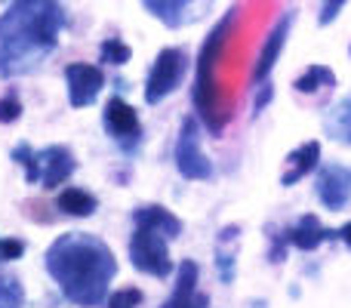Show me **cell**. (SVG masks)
<instances>
[{
	"label": "cell",
	"mask_w": 351,
	"mask_h": 308,
	"mask_svg": "<svg viewBox=\"0 0 351 308\" xmlns=\"http://www.w3.org/2000/svg\"><path fill=\"white\" fill-rule=\"evenodd\" d=\"M130 56H133V49H130L127 43H121V40L102 43V62H108V65H127Z\"/></svg>",
	"instance_id": "20"
},
{
	"label": "cell",
	"mask_w": 351,
	"mask_h": 308,
	"mask_svg": "<svg viewBox=\"0 0 351 308\" xmlns=\"http://www.w3.org/2000/svg\"><path fill=\"white\" fill-rule=\"evenodd\" d=\"M317 161H321V142H305V145H299L296 152L287 157L280 182H284V185H296L299 179H305V176L317 167Z\"/></svg>",
	"instance_id": "13"
},
{
	"label": "cell",
	"mask_w": 351,
	"mask_h": 308,
	"mask_svg": "<svg viewBox=\"0 0 351 308\" xmlns=\"http://www.w3.org/2000/svg\"><path fill=\"white\" fill-rule=\"evenodd\" d=\"M65 22L56 0H12L0 16V74H25L56 47Z\"/></svg>",
	"instance_id": "2"
},
{
	"label": "cell",
	"mask_w": 351,
	"mask_h": 308,
	"mask_svg": "<svg viewBox=\"0 0 351 308\" xmlns=\"http://www.w3.org/2000/svg\"><path fill=\"white\" fill-rule=\"evenodd\" d=\"M130 259H133V268L152 274V278H167L173 272V259L167 253L164 235L148 225H136L133 237H130Z\"/></svg>",
	"instance_id": "4"
},
{
	"label": "cell",
	"mask_w": 351,
	"mask_h": 308,
	"mask_svg": "<svg viewBox=\"0 0 351 308\" xmlns=\"http://www.w3.org/2000/svg\"><path fill=\"white\" fill-rule=\"evenodd\" d=\"M19 115H22V105H19V99H16V96L0 99V123H12V121H19Z\"/></svg>",
	"instance_id": "23"
},
{
	"label": "cell",
	"mask_w": 351,
	"mask_h": 308,
	"mask_svg": "<svg viewBox=\"0 0 351 308\" xmlns=\"http://www.w3.org/2000/svg\"><path fill=\"white\" fill-rule=\"evenodd\" d=\"M142 3H145L160 22L173 25V28L182 25L185 19H194L188 10H197V0H142Z\"/></svg>",
	"instance_id": "16"
},
{
	"label": "cell",
	"mask_w": 351,
	"mask_h": 308,
	"mask_svg": "<svg viewBox=\"0 0 351 308\" xmlns=\"http://www.w3.org/2000/svg\"><path fill=\"white\" fill-rule=\"evenodd\" d=\"M287 31H290V16H284V19H280V22L274 25V31H271V34H268L265 47H262V53H259V62H256V71H253V80H256V84H262V80H265L268 74H271L274 62H278L280 49H284Z\"/></svg>",
	"instance_id": "14"
},
{
	"label": "cell",
	"mask_w": 351,
	"mask_h": 308,
	"mask_svg": "<svg viewBox=\"0 0 351 308\" xmlns=\"http://www.w3.org/2000/svg\"><path fill=\"white\" fill-rule=\"evenodd\" d=\"M96 206L99 200L90 191H84V188H65L59 194V210L68 213V216H93Z\"/></svg>",
	"instance_id": "17"
},
{
	"label": "cell",
	"mask_w": 351,
	"mask_h": 308,
	"mask_svg": "<svg viewBox=\"0 0 351 308\" xmlns=\"http://www.w3.org/2000/svg\"><path fill=\"white\" fill-rule=\"evenodd\" d=\"M317 198L324 200L327 210H342L351 200V169L342 163H330L317 176Z\"/></svg>",
	"instance_id": "8"
},
{
	"label": "cell",
	"mask_w": 351,
	"mask_h": 308,
	"mask_svg": "<svg viewBox=\"0 0 351 308\" xmlns=\"http://www.w3.org/2000/svg\"><path fill=\"white\" fill-rule=\"evenodd\" d=\"M74 173V154L62 145H49L37 154V182L43 188H56Z\"/></svg>",
	"instance_id": "9"
},
{
	"label": "cell",
	"mask_w": 351,
	"mask_h": 308,
	"mask_svg": "<svg viewBox=\"0 0 351 308\" xmlns=\"http://www.w3.org/2000/svg\"><path fill=\"white\" fill-rule=\"evenodd\" d=\"M336 130L342 133V139L351 142V99L339 108V115H336Z\"/></svg>",
	"instance_id": "24"
},
{
	"label": "cell",
	"mask_w": 351,
	"mask_h": 308,
	"mask_svg": "<svg viewBox=\"0 0 351 308\" xmlns=\"http://www.w3.org/2000/svg\"><path fill=\"white\" fill-rule=\"evenodd\" d=\"M176 167L185 179H210L213 176V163L206 161L204 148H200V136H197V121L185 117L179 130V142H176Z\"/></svg>",
	"instance_id": "6"
},
{
	"label": "cell",
	"mask_w": 351,
	"mask_h": 308,
	"mask_svg": "<svg viewBox=\"0 0 351 308\" xmlns=\"http://www.w3.org/2000/svg\"><path fill=\"white\" fill-rule=\"evenodd\" d=\"M321 86H336V74L324 65H311L308 71L296 80L299 93H315V90H321Z\"/></svg>",
	"instance_id": "18"
},
{
	"label": "cell",
	"mask_w": 351,
	"mask_h": 308,
	"mask_svg": "<svg viewBox=\"0 0 351 308\" xmlns=\"http://www.w3.org/2000/svg\"><path fill=\"white\" fill-rule=\"evenodd\" d=\"M185 49L170 47V49H160V56L154 59L152 74H148V84H145V102L148 105H158L164 96L179 86L182 74H185Z\"/></svg>",
	"instance_id": "5"
},
{
	"label": "cell",
	"mask_w": 351,
	"mask_h": 308,
	"mask_svg": "<svg viewBox=\"0 0 351 308\" xmlns=\"http://www.w3.org/2000/svg\"><path fill=\"white\" fill-rule=\"evenodd\" d=\"M68 78V99H71V108H86L90 102H96L99 90L105 84L102 68L86 65V62H74L65 68Z\"/></svg>",
	"instance_id": "7"
},
{
	"label": "cell",
	"mask_w": 351,
	"mask_h": 308,
	"mask_svg": "<svg viewBox=\"0 0 351 308\" xmlns=\"http://www.w3.org/2000/svg\"><path fill=\"white\" fill-rule=\"evenodd\" d=\"M342 3H346V0H324V10H321V25H330V22H333V19L339 16Z\"/></svg>",
	"instance_id": "26"
},
{
	"label": "cell",
	"mask_w": 351,
	"mask_h": 308,
	"mask_svg": "<svg viewBox=\"0 0 351 308\" xmlns=\"http://www.w3.org/2000/svg\"><path fill=\"white\" fill-rule=\"evenodd\" d=\"M164 308H206V296L197 293V265H194L191 259H185L179 265L176 290L164 303Z\"/></svg>",
	"instance_id": "10"
},
{
	"label": "cell",
	"mask_w": 351,
	"mask_h": 308,
	"mask_svg": "<svg viewBox=\"0 0 351 308\" xmlns=\"http://www.w3.org/2000/svg\"><path fill=\"white\" fill-rule=\"evenodd\" d=\"M231 25H234V12H228V16L210 31L204 49H200V59H197L194 108H197L200 121L210 127V133H222L225 123H228V111H225V105H222V93H219L216 78H213V68L219 65V56H222V47H225V40H228Z\"/></svg>",
	"instance_id": "3"
},
{
	"label": "cell",
	"mask_w": 351,
	"mask_h": 308,
	"mask_svg": "<svg viewBox=\"0 0 351 308\" xmlns=\"http://www.w3.org/2000/svg\"><path fill=\"white\" fill-rule=\"evenodd\" d=\"M25 253V244L22 241H0V259H19Z\"/></svg>",
	"instance_id": "25"
},
{
	"label": "cell",
	"mask_w": 351,
	"mask_h": 308,
	"mask_svg": "<svg viewBox=\"0 0 351 308\" xmlns=\"http://www.w3.org/2000/svg\"><path fill=\"white\" fill-rule=\"evenodd\" d=\"M12 161L22 163V167H25V179H28L31 185H37V154L31 152L25 142H22V145H16V152H12Z\"/></svg>",
	"instance_id": "21"
},
{
	"label": "cell",
	"mask_w": 351,
	"mask_h": 308,
	"mask_svg": "<svg viewBox=\"0 0 351 308\" xmlns=\"http://www.w3.org/2000/svg\"><path fill=\"white\" fill-rule=\"evenodd\" d=\"M47 272L65 293L80 308H93L108 296V284L117 274V262L105 241L84 231H71L53 241L47 250Z\"/></svg>",
	"instance_id": "1"
},
{
	"label": "cell",
	"mask_w": 351,
	"mask_h": 308,
	"mask_svg": "<svg viewBox=\"0 0 351 308\" xmlns=\"http://www.w3.org/2000/svg\"><path fill=\"white\" fill-rule=\"evenodd\" d=\"M336 237H339V231L324 228L317 216H302L296 228L287 231V241H290L293 247L305 250V253H308V250H317L324 241H336Z\"/></svg>",
	"instance_id": "12"
},
{
	"label": "cell",
	"mask_w": 351,
	"mask_h": 308,
	"mask_svg": "<svg viewBox=\"0 0 351 308\" xmlns=\"http://www.w3.org/2000/svg\"><path fill=\"white\" fill-rule=\"evenodd\" d=\"M25 293L16 278H3L0 274V308H22Z\"/></svg>",
	"instance_id": "19"
},
{
	"label": "cell",
	"mask_w": 351,
	"mask_h": 308,
	"mask_svg": "<svg viewBox=\"0 0 351 308\" xmlns=\"http://www.w3.org/2000/svg\"><path fill=\"white\" fill-rule=\"evenodd\" d=\"M339 237H342V241H346L348 247H351V222H348V225H342V228H339Z\"/></svg>",
	"instance_id": "27"
},
{
	"label": "cell",
	"mask_w": 351,
	"mask_h": 308,
	"mask_svg": "<svg viewBox=\"0 0 351 308\" xmlns=\"http://www.w3.org/2000/svg\"><path fill=\"white\" fill-rule=\"evenodd\" d=\"M133 222L136 225H148V228L160 231L164 237H179L182 235V222L164 206H136L133 210Z\"/></svg>",
	"instance_id": "15"
},
{
	"label": "cell",
	"mask_w": 351,
	"mask_h": 308,
	"mask_svg": "<svg viewBox=\"0 0 351 308\" xmlns=\"http://www.w3.org/2000/svg\"><path fill=\"white\" fill-rule=\"evenodd\" d=\"M139 303H142V293L130 287V290H117L108 299V308H139Z\"/></svg>",
	"instance_id": "22"
},
{
	"label": "cell",
	"mask_w": 351,
	"mask_h": 308,
	"mask_svg": "<svg viewBox=\"0 0 351 308\" xmlns=\"http://www.w3.org/2000/svg\"><path fill=\"white\" fill-rule=\"evenodd\" d=\"M105 130H108V136H114V139H133V136L142 133L139 127V115L133 111V105H127L123 99H108V105H105Z\"/></svg>",
	"instance_id": "11"
}]
</instances>
